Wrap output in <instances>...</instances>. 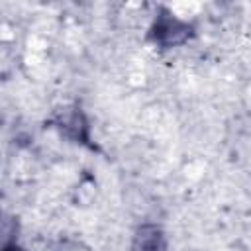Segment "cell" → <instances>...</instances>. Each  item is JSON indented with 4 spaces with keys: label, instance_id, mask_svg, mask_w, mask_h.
I'll list each match as a JSON object with an SVG mask.
<instances>
[{
    "label": "cell",
    "instance_id": "6da1fadb",
    "mask_svg": "<svg viewBox=\"0 0 251 251\" xmlns=\"http://www.w3.org/2000/svg\"><path fill=\"white\" fill-rule=\"evenodd\" d=\"M133 251H165V243H163V235L157 227L147 226L141 227L135 235L133 241Z\"/></svg>",
    "mask_w": 251,
    "mask_h": 251
}]
</instances>
